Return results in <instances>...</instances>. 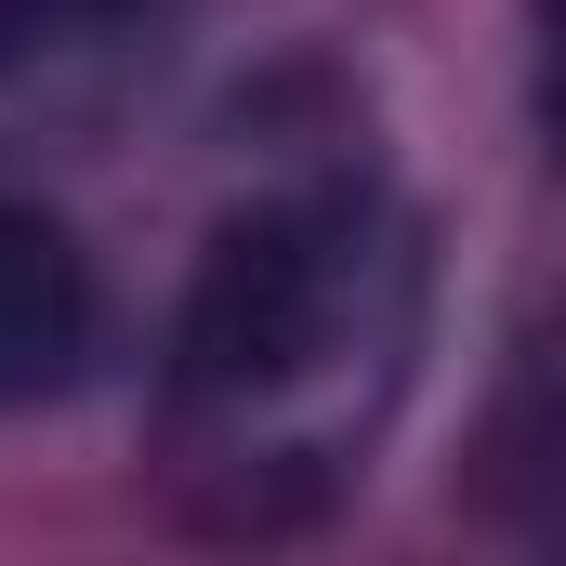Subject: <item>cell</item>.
<instances>
[{
    "label": "cell",
    "instance_id": "cell-2",
    "mask_svg": "<svg viewBox=\"0 0 566 566\" xmlns=\"http://www.w3.org/2000/svg\"><path fill=\"white\" fill-rule=\"evenodd\" d=\"M93 264H80V238L53 224V211H27V198H0V409H40V396H66L80 382V356H93Z\"/></svg>",
    "mask_w": 566,
    "mask_h": 566
},
{
    "label": "cell",
    "instance_id": "cell-3",
    "mask_svg": "<svg viewBox=\"0 0 566 566\" xmlns=\"http://www.w3.org/2000/svg\"><path fill=\"white\" fill-rule=\"evenodd\" d=\"M158 27H171V0H0V119L106 93Z\"/></svg>",
    "mask_w": 566,
    "mask_h": 566
},
{
    "label": "cell",
    "instance_id": "cell-1",
    "mask_svg": "<svg viewBox=\"0 0 566 566\" xmlns=\"http://www.w3.org/2000/svg\"><path fill=\"white\" fill-rule=\"evenodd\" d=\"M422 369V224L382 185H290L238 211L171 316L158 474L211 541L316 527Z\"/></svg>",
    "mask_w": 566,
    "mask_h": 566
}]
</instances>
